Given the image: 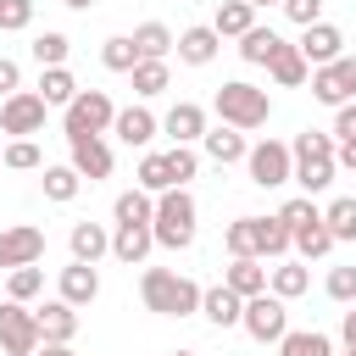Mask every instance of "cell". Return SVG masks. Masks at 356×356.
I'll return each mask as SVG.
<instances>
[{"label":"cell","mask_w":356,"mask_h":356,"mask_svg":"<svg viewBox=\"0 0 356 356\" xmlns=\"http://www.w3.org/2000/svg\"><path fill=\"white\" fill-rule=\"evenodd\" d=\"M139 300L156 317H195L200 312V284L172 273V267H145L139 273Z\"/></svg>","instance_id":"cell-1"},{"label":"cell","mask_w":356,"mask_h":356,"mask_svg":"<svg viewBox=\"0 0 356 356\" xmlns=\"http://www.w3.org/2000/svg\"><path fill=\"white\" fill-rule=\"evenodd\" d=\"M334 134H317V128H306V134H295V145H289V178L306 189V195H323L328 184H334Z\"/></svg>","instance_id":"cell-2"},{"label":"cell","mask_w":356,"mask_h":356,"mask_svg":"<svg viewBox=\"0 0 356 356\" xmlns=\"http://www.w3.org/2000/svg\"><path fill=\"white\" fill-rule=\"evenodd\" d=\"M195 195L189 189H161L156 195V211H150V234H156V245H167V250H189L195 245Z\"/></svg>","instance_id":"cell-3"},{"label":"cell","mask_w":356,"mask_h":356,"mask_svg":"<svg viewBox=\"0 0 356 356\" xmlns=\"http://www.w3.org/2000/svg\"><path fill=\"white\" fill-rule=\"evenodd\" d=\"M211 111H217L228 128L250 134V128H261V122L273 117V100H267V89H256V83L234 78V83H222V89L211 95Z\"/></svg>","instance_id":"cell-4"},{"label":"cell","mask_w":356,"mask_h":356,"mask_svg":"<svg viewBox=\"0 0 356 356\" xmlns=\"http://www.w3.org/2000/svg\"><path fill=\"white\" fill-rule=\"evenodd\" d=\"M111 117H117V106H111L106 89H78V95L61 106L67 139H78V134H111Z\"/></svg>","instance_id":"cell-5"},{"label":"cell","mask_w":356,"mask_h":356,"mask_svg":"<svg viewBox=\"0 0 356 356\" xmlns=\"http://www.w3.org/2000/svg\"><path fill=\"white\" fill-rule=\"evenodd\" d=\"M239 328H245L256 345H278V339H284V328H289V300H278L273 289L250 295V300H245V312H239Z\"/></svg>","instance_id":"cell-6"},{"label":"cell","mask_w":356,"mask_h":356,"mask_svg":"<svg viewBox=\"0 0 356 356\" xmlns=\"http://www.w3.org/2000/svg\"><path fill=\"white\" fill-rule=\"evenodd\" d=\"M44 117H50V106H44L33 89H17V95L0 100V134H11V139H33V134H44Z\"/></svg>","instance_id":"cell-7"},{"label":"cell","mask_w":356,"mask_h":356,"mask_svg":"<svg viewBox=\"0 0 356 356\" xmlns=\"http://www.w3.org/2000/svg\"><path fill=\"white\" fill-rule=\"evenodd\" d=\"M312 100H317V106H345V100H356V56H334V61L312 67Z\"/></svg>","instance_id":"cell-8"},{"label":"cell","mask_w":356,"mask_h":356,"mask_svg":"<svg viewBox=\"0 0 356 356\" xmlns=\"http://www.w3.org/2000/svg\"><path fill=\"white\" fill-rule=\"evenodd\" d=\"M245 172L256 189H284L289 184V145L284 139H261L245 150Z\"/></svg>","instance_id":"cell-9"},{"label":"cell","mask_w":356,"mask_h":356,"mask_svg":"<svg viewBox=\"0 0 356 356\" xmlns=\"http://www.w3.org/2000/svg\"><path fill=\"white\" fill-rule=\"evenodd\" d=\"M0 350L6 356H33L39 350V323L22 300H6L0 306Z\"/></svg>","instance_id":"cell-10"},{"label":"cell","mask_w":356,"mask_h":356,"mask_svg":"<svg viewBox=\"0 0 356 356\" xmlns=\"http://www.w3.org/2000/svg\"><path fill=\"white\" fill-rule=\"evenodd\" d=\"M44 256V228H33V222H11V228H0V267L11 273V267H33Z\"/></svg>","instance_id":"cell-11"},{"label":"cell","mask_w":356,"mask_h":356,"mask_svg":"<svg viewBox=\"0 0 356 356\" xmlns=\"http://www.w3.org/2000/svg\"><path fill=\"white\" fill-rule=\"evenodd\" d=\"M67 161H72L78 178H89V184L111 178V145H106V134H78V139H67Z\"/></svg>","instance_id":"cell-12"},{"label":"cell","mask_w":356,"mask_h":356,"mask_svg":"<svg viewBox=\"0 0 356 356\" xmlns=\"http://www.w3.org/2000/svg\"><path fill=\"white\" fill-rule=\"evenodd\" d=\"M33 323H39V345H72V334H78V306H67V300L56 295V300H44V306L33 312Z\"/></svg>","instance_id":"cell-13"},{"label":"cell","mask_w":356,"mask_h":356,"mask_svg":"<svg viewBox=\"0 0 356 356\" xmlns=\"http://www.w3.org/2000/svg\"><path fill=\"white\" fill-rule=\"evenodd\" d=\"M245 239H250V256L256 261H278L289 250V228L278 217H245Z\"/></svg>","instance_id":"cell-14"},{"label":"cell","mask_w":356,"mask_h":356,"mask_svg":"<svg viewBox=\"0 0 356 356\" xmlns=\"http://www.w3.org/2000/svg\"><path fill=\"white\" fill-rule=\"evenodd\" d=\"M172 50H178V61H184V67H211V61H217V50H222V39H217V28H211V22H200V28H184V33L172 39Z\"/></svg>","instance_id":"cell-15"},{"label":"cell","mask_w":356,"mask_h":356,"mask_svg":"<svg viewBox=\"0 0 356 356\" xmlns=\"http://www.w3.org/2000/svg\"><path fill=\"white\" fill-rule=\"evenodd\" d=\"M295 50L306 56V67H323V61L345 56V33H339L334 22H312V28H300V44H295Z\"/></svg>","instance_id":"cell-16"},{"label":"cell","mask_w":356,"mask_h":356,"mask_svg":"<svg viewBox=\"0 0 356 356\" xmlns=\"http://www.w3.org/2000/svg\"><path fill=\"white\" fill-rule=\"evenodd\" d=\"M150 245H156L150 222H117V228H111V256H117L122 267H145Z\"/></svg>","instance_id":"cell-17"},{"label":"cell","mask_w":356,"mask_h":356,"mask_svg":"<svg viewBox=\"0 0 356 356\" xmlns=\"http://www.w3.org/2000/svg\"><path fill=\"white\" fill-rule=\"evenodd\" d=\"M111 134H117V139H122L128 150H145V145H150V139L161 134V122H156V117H150L145 106H122V111L111 117Z\"/></svg>","instance_id":"cell-18"},{"label":"cell","mask_w":356,"mask_h":356,"mask_svg":"<svg viewBox=\"0 0 356 356\" xmlns=\"http://www.w3.org/2000/svg\"><path fill=\"white\" fill-rule=\"evenodd\" d=\"M239 312H245V300H239L228 284H211V289H200V317H206L211 328H239Z\"/></svg>","instance_id":"cell-19"},{"label":"cell","mask_w":356,"mask_h":356,"mask_svg":"<svg viewBox=\"0 0 356 356\" xmlns=\"http://www.w3.org/2000/svg\"><path fill=\"white\" fill-rule=\"evenodd\" d=\"M161 134H167L172 145H195V139L206 134V111H200L195 100H178V106L161 117Z\"/></svg>","instance_id":"cell-20"},{"label":"cell","mask_w":356,"mask_h":356,"mask_svg":"<svg viewBox=\"0 0 356 356\" xmlns=\"http://www.w3.org/2000/svg\"><path fill=\"white\" fill-rule=\"evenodd\" d=\"M67 250H72V261H100V256H111V234H106V222H72V234H67Z\"/></svg>","instance_id":"cell-21"},{"label":"cell","mask_w":356,"mask_h":356,"mask_svg":"<svg viewBox=\"0 0 356 356\" xmlns=\"http://www.w3.org/2000/svg\"><path fill=\"white\" fill-rule=\"evenodd\" d=\"M200 150H206L217 167H228V161H245V150H250V145H245V134H239V128L217 122V128H206V134H200Z\"/></svg>","instance_id":"cell-22"},{"label":"cell","mask_w":356,"mask_h":356,"mask_svg":"<svg viewBox=\"0 0 356 356\" xmlns=\"http://www.w3.org/2000/svg\"><path fill=\"white\" fill-rule=\"evenodd\" d=\"M222 284H228L239 300H250V295H261V289H267V267H261L256 256H234V261L222 267Z\"/></svg>","instance_id":"cell-23"},{"label":"cell","mask_w":356,"mask_h":356,"mask_svg":"<svg viewBox=\"0 0 356 356\" xmlns=\"http://www.w3.org/2000/svg\"><path fill=\"white\" fill-rule=\"evenodd\" d=\"M56 289H61L67 306H89V300L100 295V273H95L89 261H72V267H61V284H56Z\"/></svg>","instance_id":"cell-24"},{"label":"cell","mask_w":356,"mask_h":356,"mask_svg":"<svg viewBox=\"0 0 356 356\" xmlns=\"http://www.w3.org/2000/svg\"><path fill=\"white\" fill-rule=\"evenodd\" d=\"M128 39H134L139 61H167V56H172V39H178V33H172L167 22H139V28L128 33Z\"/></svg>","instance_id":"cell-25"},{"label":"cell","mask_w":356,"mask_h":356,"mask_svg":"<svg viewBox=\"0 0 356 356\" xmlns=\"http://www.w3.org/2000/svg\"><path fill=\"white\" fill-rule=\"evenodd\" d=\"M267 289H273L278 300H300V295L312 289L306 261H278V267H267Z\"/></svg>","instance_id":"cell-26"},{"label":"cell","mask_w":356,"mask_h":356,"mask_svg":"<svg viewBox=\"0 0 356 356\" xmlns=\"http://www.w3.org/2000/svg\"><path fill=\"white\" fill-rule=\"evenodd\" d=\"M267 72H273V83H278V89H300V83L312 78V67H306V56H300L295 44H278V56L267 61Z\"/></svg>","instance_id":"cell-27"},{"label":"cell","mask_w":356,"mask_h":356,"mask_svg":"<svg viewBox=\"0 0 356 356\" xmlns=\"http://www.w3.org/2000/svg\"><path fill=\"white\" fill-rule=\"evenodd\" d=\"M134 184H139L145 195H161V189H184V184H172L167 150H145V156H139V172H134Z\"/></svg>","instance_id":"cell-28"},{"label":"cell","mask_w":356,"mask_h":356,"mask_svg":"<svg viewBox=\"0 0 356 356\" xmlns=\"http://www.w3.org/2000/svg\"><path fill=\"white\" fill-rule=\"evenodd\" d=\"M278 356H334V339L323 328H284Z\"/></svg>","instance_id":"cell-29"},{"label":"cell","mask_w":356,"mask_h":356,"mask_svg":"<svg viewBox=\"0 0 356 356\" xmlns=\"http://www.w3.org/2000/svg\"><path fill=\"white\" fill-rule=\"evenodd\" d=\"M211 28H217V39H239L245 28H256V6L250 0H222L217 17H211Z\"/></svg>","instance_id":"cell-30"},{"label":"cell","mask_w":356,"mask_h":356,"mask_svg":"<svg viewBox=\"0 0 356 356\" xmlns=\"http://www.w3.org/2000/svg\"><path fill=\"white\" fill-rule=\"evenodd\" d=\"M289 250H295L300 261H317V256H328V250H334V234H328V222L317 217V222L295 228V234H289Z\"/></svg>","instance_id":"cell-31"},{"label":"cell","mask_w":356,"mask_h":356,"mask_svg":"<svg viewBox=\"0 0 356 356\" xmlns=\"http://www.w3.org/2000/svg\"><path fill=\"white\" fill-rule=\"evenodd\" d=\"M278 44H284V39H278V33H273V28H261V22H256V28H245V33H239V56H245V61H250V67H267V61H273V56H278Z\"/></svg>","instance_id":"cell-32"},{"label":"cell","mask_w":356,"mask_h":356,"mask_svg":"<svg viewBox=\"0 0 356 356\" xmlns=\"http://www.w3.org/2000/svg\"><path fill=\"white\" fill-rule=\"evenodd\" d=\"M44 106H67L72 95H78V78L67 72V67H39V89H33Z\"/></svg>","instance_id":"cell-33"},{"label":"cell","mask_w":356,"mask_h":356,"mask_svg":"<svg viewBox=\"0 0 356 356\" xmlns=\"http://www.w3.org/2000/svg\"><path fill=\"white\" fill-rule=\"evenodd\" d=\"M44 200H56V206H67V200H78V189H83V178H78V167L72 161H61V167H44Z\"/></svg>","instance_id":"cell-34"},{"label":"cell","mask_w":356,"mask_h":356,"mask_svg":"<svg viewBox=\"0 0 356 356\" xmlns=\"http://www.w3.org/2000/svg\"><path fill=\"white\" fill-rule=\"evenodd\" d=\"M150 211H156V195H145L139 184L111 200V222H150Z\"/></svg>","instance_id":"cell-35"},{"label":"cell","mask_w":356,"mask_h":356,"mask_svg":"<svg viewBox=\"0 0 356 356\" xmlns=\"http://www.w3.org/2000/svg\"><path fill=\"white\" fill-rule=\"evenodd\" d=\"M128 78H134V95H139V100H156V95L172 83L167 61H134V72H128Z\"/></svg>","instance_id":"cell-36"},{"label":"cell","mask_w":356,"mask_h":356,"mask_svg":"<svg viewBox=\"0 0 356 356\" xmlns=\"http://www.w3.org/2000/svg\"><path fill=\"white\" fill-rule=\"evenodd\" d=\"M323 222H328L334 245H339V239H356V195H339V200H328V206H323Z\"/></svg>","instance_id":"cell-37"},{"label":"cell","mask_w":356,"mask_h":356,"mask_svg":"<svg viewBox=\"0 0 356 356\" xmlns=\"http://www.w3.org/2000/svg\"><path fill=\"white\" fill-rule=\"evenodd\" d=\"M67 50H72V39L56 33V28H44V33L33 39V61H39V67H67Z\"/></svg>","instance_id":"cell-38"},{"label":"cell","mask_w":356,"mask_h":356,"mask_svg":"<svg viewBox=\"0 0 356 356\" xmlns=\"http://www.w3.org/2000/svg\"><path fill=\"white\" fill-rule=\"evenodd\" d=\"M100 61H106V72H134L139 50H134V39H128V33H111V39L100 44Z\"/></svg>","instance_id":"cell-39"},{"label":"cell","mask_w":356,"mask_h":356,"mask_svg":"<svg viewBox=\"0 0 356 356\" xmlns=\"http://www.w3.org/2000/svg\"><path fill=\"white\" fill-rule=\"evenodd\" d=\"M0 167H11V172H39V167H44V156H39V145H33V139H11V145L0 150Z\"/></svg>","instance_id":"cell-40"},{"label":"cell","mask_w":356,"mask_h":356,"mask_svg":"<svg viewBox=\"0 0 356 356\" xmlns=\"http://www.w3.org/2000/svg\"><path fill=\"white\" fill-rule=\"evenodd\" d=\"M39 289H44V273H39V261H33V267H11V278H6V300H22V306H28Z\"/></svg>","instance_id":"cell-41"},{"label":"cell","mask_w":356,"mask_h":356,"mask_svg":"<svg viewBox=\"0 0 356 356\" xmlns=\"http://www.w3.org/2000/svg\"><path fill=\"white\" fill-rule=\"evenodd\" d=\"M317 217H323V206H317L312 195H295V200H284V206H278V222H284L289 234H295V228H306V222H317Z\"/></svg>","instance_id":"cell-42"},{"label":"cell","mask_w":356,"mask_h":356,"mask_svg":"<svg viewBox=\"0 0 356 356\" xmlns=\"http://www.w3.org/2000/svg\"><path fill=\"white\" fill-rule=\"evenodd\" d=\"M167 167H172V184H184V189H189V178L200 172V156H195V145H172V150H167Z\"/></svg>","instance_id":"cell-43"},{"label":"cell","mask_w":356,"mask_h":356,"mask_svg":"<svg viewBox=\"0 0 356 356\" xmlns=\"http://www.w3.org/2000/svg\"><path fill=\"white\" fill-rule=\"evenodd\" d=\"M33 22V0H0V33H22Z\"/></svg>","instance_id":"cell-44"},{"label":"cell","mask_w":356,"mask_h":356,"mask_svg":"<svg viewBox=\"0 0 356 356\" xmlns=\"http://www.w3.org/2000/svg\"><path fill=\"white\" fill-rule=\"evenodd\" d=\"M328 300L356 306V267H334V273H328Z\"/></svg>","instance_id":"cell-45"},{"label":"cell","mask_w":356,"mask_h":356,"mask_svg":"<svg viewBox=\"0 0 356 356\" xmlns=\"http://www.w3.org/2000/svg\"><path fill=\"white\" fill-rule=\"evenodd\" d=\"M284 6V17L295 22V28H312V22H323V0H278Z\"/></svg>","instance_id":"cell-46"},{"label":"cell","mask_w":356,"mask_h":356,"mask_svg":"<svg viewBox=\"0 0 356 356\" xmlns=\"http://www.w3.org/2000/svg\"><path fill=\"white\" fill-rule=\"evenodd\" d=\"M334 139H356V100L334 106Z\"/></svg>","instance_id":"cell-47"},{"label":"cell","mask_w":356,"mask_h":356,"mask_svg":"<svg viewBox=\"0 0 356 356\" xmlns=\"http://www.w3.org/2000/svg\"><path fill=\"white\" fill-rule=\"evenodd\" d=\"M17 89H22V67H17L11 56H0V100H6V95H17Z\"/></svg>","instance_id":"cell-48"},{"label":"cell","mask_w":356,"mask_h":356,"mask_svg":"<svg viewBox=\"0 0 356 356\" xmlns=\"http://www.w3.org/2000/svg\"><path fill=\"white\" fill-rule=\"evenodd\" d=\"M334 167L356 172V139H334Z\"/></svg>","instance_id":"cell-49"},{"label":"cell","mask_w":356,"mask_h":356,"mask_svg":"<svg viewBox=\"0 0 356 356\" xmlns=\"http://www.w3.org/2000/svg\"><path fill=\"white\" fill-rule=\"evenodd\" d=\"M339 339H345V345H350V350H356V306H350V312H345V317H339Z\"/></svg>","instance_id":"cell-50"},{"label":"cell","mask_w":356,"mask_h":356,"mask_svg":"<svg viewBox=\"0 0 356 356\" xmlns=\"http://www.w3.org/2000/svg\"><path fill=\"white\" fill-rule=\"evenodd\" d=\"M33 356H78V350H72V345H39Z\"/></svg>","instance_id":"cell-51"},{"label":"cell","mask_w":356,"mask_h":356,"mask_svg":"<svg viewBox=\"0 0 356 356\" xmlns=\"http://www.w3.org/2000/svg\"><path fill=\"white\" fill-rule=\"evenodd\" d=\"M61 6H72V11H89V6H95V0H61Z\"/></svg>","instance_id":"cell-52"},{"label":"cell","mask_w":356,"mask_h":356,"mask_svg":"<svg viewBox=\"0 0 356 356\" xmlns=\"http://www.w3.org/2000/svg\"><path fill=\"white\" fill-rule=\"evenodd\" d=\"M250 6H256V11H261V6H278V0H250Z\"/></svg>","instance_id":"cell-53"},{"label":"cell","mask_w":356,"mask_h":356,"mask_svg":"<svg viewBox=\"0 0 356 356\" xmlns=\"http://www.w3.org/2000/svg\"><path fill=\"white\" fill-rule=\"evenodd\" d=\"M334 356H356V350H350V345H345V350H334Z\"/></svg>","instance_id":"cell-54"},{"label":"cell","mask_w":356,"mask_h":356,"mask_svg":"<svg viewBox=\"0 0 356 356\" xmlns=\"http://www.w3.org/2000/svg\"><path fill=\"white\" fill-rule=\"evenodd\" d=\"M172 356H195V350H172Z\"/></svg>","instance_id":"cell-55"},{"label":"cell","mask_w":356,"mask_h":356,"mask_svg":"<svg viewBox=\"0 0 356 356\" xmlns=\"http://www.w3.org/2000/svg\"><path fill=\"white\" fill-rule=\"evenodd\" d=\"M0 356H6V350H0Z\"/></svg>","instance_id":"cell-56"}]
</instances>
